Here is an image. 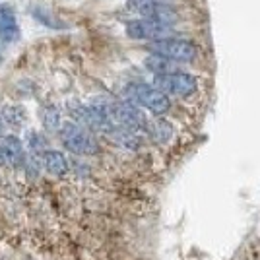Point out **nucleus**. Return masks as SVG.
I'll return each mask as SVG.
<instances>
[{"instance_id":"4468645a","label":"nucleus","mask_w":260,"mask_h":260,"mask_svg":"<svg viewBox=\"0 0 260 260\" xmlns=\"http://www.w3.org/2000/svg\"><path fill=\"white\" fill-rule=\"evenodd\" d=\"M146 66H148L152 72H155V76H157V74H167V72H171V70H169V68H171L169 60L159 58V56H153V54L146 60Z\"/></svg>"},{"instance_id":"2eb2a0df","label":"nucleus","mask_w":260,"mask_h":260,"mask_svg":"<svg viewBox=\"0 0 260 260\" xmlns=\"http://www.w3.org/2000/svg\"><path fill=\"white\" fill-rule=\"evenodd\" d=\"M27 140H29V148H31L33 152H39V150H43L45 142H43V138L37 134V132H29Z\"/></svg>"},{"instance_id":"7ed1b4c3","label":"nucleus","mask_w":260,"mask_h":260,"mask_svg":"<svg viewBox=\"0 0 260 260\" xmlns=\"http://www.w3.org/2000/svg\"><path fill=\"white\" fill-rule=\"evenodd\" d=\"M60 140L66 150H70L76 155H95L99 152V144L93 138V134L80 126L76 122H62L60 124Z\"/></svg>"},{"instance_id":"ddd939ff","label":"nucleus","mask_w":260,"mask_h":260,"mask_svg":"<svg viewBox=\"0 0 260 260\" xmlns=\"http://www.w3.org/2000/svg\"><path fill=\"white\" fill-rule=\"evenodd\" d=\"M41 119H43V124L47 130H58L60 128V111L53 105H49V107L43 109V115H41Z\"/></svg>"},{"instance_id":"f257e3e1","label":"nucleus","mask_w":260,"mask_h":260,"mask_svg":"<svg viewBox=\"0 0 260 260\" xmlns=\"http://www.w3.org/2000/svg\"><path fill=\"white\" fill-rule=\"evenodd\" d=\"M124 95H126V101H130L132 105L136 107L140 105L157 117L165 115L171 109V99L157 87L148 86V84H128L124 87Z\"/></svg>"},{"instance_id":"f3484780","label":"nucleus","mask_w":260,"mask_h":260,"mask_svg":"<svg viewBox=\"0 0 260 260\" xmlns=\"http://www.w3.org/2000/svg\"><path fill=\"white\" fill-rule=\"evenodd\" d=\"M2 165H6V155H4V150H2V146H0V167Z\"/></svg>"},{"instance_id":"9d476101","label":"nucleus","mask_w":260,"mask_h":260,"mask_svg":"<svg viewBox=\"0 0 260 260\" xmlns=\"http://www.w3.org/2000/svg\"><path fill=\"white\" fill-rule=\"evenodd\" d=\"M146 130H148V136L155 144H165V142L171 140V136H173V126L165 119H161V117L155 120H148Z\"/></svg>"},{"instance_id":"39448f33","label":"nucleus","mask_w":260,"mask_h":260,"mask_svg":"<svg viewBox=\"0 0 260 260\" xmlns=\"http://www.w3.org/2000/svg\"><path fill=\"white\" fill-rule=\"evenodd\" d=\"M175 33L171 23L155 22V20H132L126 23V35L134 41H161V39H169Z\"/></svg>"},{"instance_id":"f03ea898","label":"nucleus","mask_w":260,"mask_h":260,"mask_svg":"<svg viewBox=\"0 0 260 260\" xmlns=\"http://www.w3.org/2000/svg\"><path fill=\"white\" fill-rule=\"evenodd\" d=\"M107 117L109 120L117 126V128H124L130 132H138V130H146L148 126V119L142 113L140 107L132 105L130 101H109L107 99Z\"/></svg>"},{"instance_id":"0eeeda50","label":"nucleus","mask_w":260,"mask_h":260,"mask_svg":"<svg viewBox=\"0 0 260 260\" xmlns=\"http://www.w3.org/2000/svg\"><path fill=\"white\" fill-rule=\"evenodd\" d=\"M128 10L140 14L146 20H155L163 23H173L177 12L163 0H126Z\"/></svg>"},{"instance_id":"20e7f679","label":"nucleus","mask_w":260,"mask_h":260,"mask_svg":"<svg viewBox=\"0 0 260 260\" xmlns=\"http://www.w3.org/2000/svg\"><path fill=\"white\" fill-rule=\"evenodd\" d=\"M148 51L153 56L165 58L169 62H192L196 58V47L186 39H161V41H152L148 43Z\"/></svg>"},{"instance_id":"1a4fd4ad","label":"nucleus","mask_w":260,"mask_h":260,"mask_svg":"<svg viewBox=\"0 0 260 260\" xmlns=\"http://www.w3.org/2000/svg\"><path fill=\"white\" fill-rule=\"evenodd\" d=\"M43 165L45 169L54 177H62V175L68 173V161H66L64 153L56 152V150H45Z\"/></svg>"},{"instance_id":"423d86ee","label":"nucleus","mask_w":260,"mask_h":260,"mask_svg":"<svg viewBox=\"0 0 260 260\" xmlns=\"http://www.w3.org/2000/svg\"><path fill=\"white\" fill-rule=\"evenodd\" d=\"M153 87L163 91L167 98H188L196 91V78L186 72H167L153 78Z\"/></svg>"},{"instance_id":"f8f14e48","label":"nucleus","mask_w":260,"mask_h":260,"mask_svg":"<svg viewBox=\"0 0 260 260\" xmlns=\"http://www.w3.org/2000/svg\"><path fill=\"white\" fill-rule=\"evenodd\" d=\"M0 117L4 120V124H8L12 128H22L25 122V111L20 105H6L2 109Z\"/></svg>"},{"instance_id":"6e6552de","label":"nucleus","mask_w":260,"mask_h":260,"mask_svg":"<svg viewBox=\"0 0 260 260\" xmlns=\"http://www.w3.org/2000/svg\"><path fill=\"white\" fill-rule=\"evenodd\" d=\"M0 39L4 43H12L20 39L18 18L10 4H0Z\"/></svg>"},{"instance_id":"9b49d317","label":"nucleus","mask_w":260,"mask_h":260,"mask_svg":"<svg viewBox=\"0 0 260 260\" xmlns=\"http://www.w3.org/2000/svg\"><path fill=\"white\" fill-rule=\"evenodd\" d=\"M2 150H4V155H6V163L22 165L23 146H22V142H20V138H16V136H6V138H4V144H2Z\"/></svg>"},{"instance_id":"dca6fc26","label":"nucleus","mask_w":260,"mask_h":260,"mask_svg":"<svg viewBox=\"0 0 260 260\" xmlns=\"http://www.w3.org/2000/svg\"><path fill=\"white\" fill-rule=\"evenodd\" d=\"M8 134H6V124H4V120H2V117H0V138L4 140Z\"/></svg>"}]
</instances>
